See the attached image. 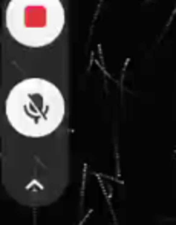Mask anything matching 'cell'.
<instances>
[{
	"instance_id": "6da1fadb",
	"label": "cell",
	"mask_w": 176,
	"mask_h": 225,
	"mask_svg": "<svg viewBox=\"0 0 176 225\" xmlns=\"http://www.w3.org/2000/svg\"><path fill=\"white\" fill-rule=\"evenodd\" d=\"M5 113L14 130L29 138H41L55 132L61 124L64 99L52 83L29 78L12 87Z\"/></svg>"
},
{
	"instance_id": "7a4b0ae2",
	"label": "cell",
	"mask_w": 176,
	"mask_h": 225,
	"mask_svg": "<svg viewBox=\"0 0 176 225\" xmlns=\"http://www.w3.org/2000/svg\"><path fill=\"white\" fill-rule=\"evenodd\" d=\"M63 26L64 9L60 0H11L6 8V28L23 46L52 43Z\"/></svg>"
}]
</instances>
